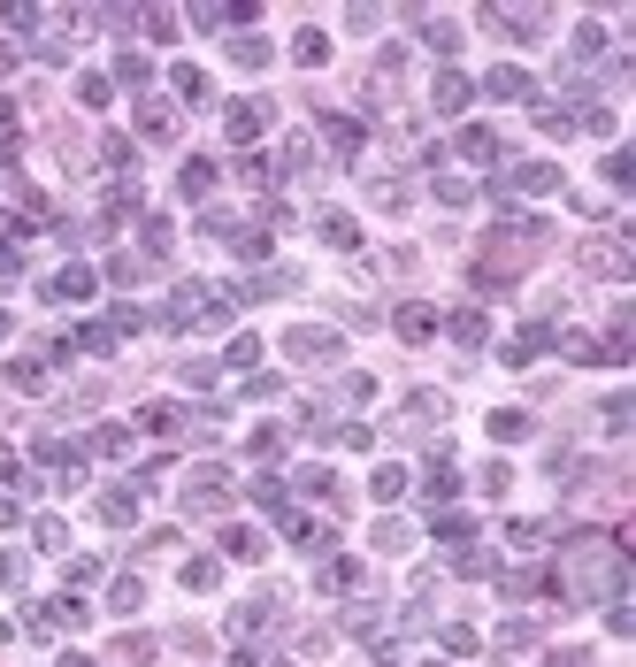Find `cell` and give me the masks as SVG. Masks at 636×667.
Masks as SVG:
<instances>
[{"mask_svg": "<svg viewBox=\"0 0 636 667\" xmlns=\"http://www.w3.org/2000/svg\"><path fill=\"white\" fill-rule=\"evenodd\" d=\"M559 591H575V598H606V606H614V598L629 591L621 545H606V537H575V545H567V568H559Z\"/></svg>", "mask_w": 636, "mask_h": 667, "instance_id": "obj_1", "label": "cell"}, {"mask_svg": "<svg viewBox=\"0 0 636 667\" xmlns=\"http://www.w3.org/2000/svg\"><path fill=\"white\" fill-rule=\"evenodd\" d=\"M231 506V491H223V468H200L192 483H184V515H223Z\"/></svg>", "mask_w": 636, "mask_h": 667, "instance_id": "obj_2", "label": "cell"}, {"mask_svg": "<svg viewBox=\"0 0 636 667\" xmlns=\"http://www.w3.org/2000/svg\"><path fill=\"white\" fill-rule=\"evenodd\" d=\"M583 268H591V276H629V246H621V238H591V246H583Z\"/></svg>", "mask_w": 636, "mask_h": 667, "instance_id": "obj_3", "label": "cell"}, {"mask_svg": "<svg viewBox=\"0 0 636 667\" xmlns=\"http://www.w3.org/2000/svg\"><path fill=\"white\" fill-rule=\"evenodd\" d=\"M483 23H491V31H506V38H537V31H544V8H491Z\"/></svg>", "mask_w": 636, "mask_h": 667, "instance_id": "obj_4", "label": "cell"}, {"mask_svg": "<svg viewBox=\"0 0 636 667\" xmlns=\"http://www.w3.org/2000/svg\"><path fill=\"white\" fill-rule=\"evenodd\" d=\"M284 353L291 361H338V338H330V330H291Z\"/></svg>", "mask_w": 636, "mask_h": 667, "instance_id": "obj_5", "label": "cell"}, {"mask_svg": "<svg viewBox=\"0 0 636 667\" xmlns=\"http://www.w3.org/2000/svg\"><path fill=\"white\" fill-rule=\"evenodd\" d=\"M261 123H269V100H238V108H231V138H238V146L261 138Z\"/></svg>", "mask_w": 636, "mask_h": 667, "instance_id": "obj_6", "label": "cell"}, {"mask_svg": "<svg viewBox=\"0 0 636 667\" xmlns=\"http://www.w3.org/2000/svg\"><path fill=\"white\" fill-rule=\"evenodd\" d=\"M444 422V391H414L406 399V430H437Z\"/></svg>", "mask_w": 636, "mask_h": 667, "instance_id": "obj_7", "label": "cell"}, {"mask_svg": "<svg viewBox=\"0 0 636 667\" xmlns=\"http://www.w3.org/2000/svg\"><path fill=\"white\" fill-rule=\"evenodd\" d=\"M176 192H184V200H208V192H215V161H200V153H192L184 177H176Z\"/></svg>", "mask_w": 636, "mask_h": 667, "instance_id": "obj_8", "label": "cell"}, {"mask_svg": "<svg viewBox=\"0 0 636 667\" xmlns=\"http://www.w3.org/2000/svg\"><path fill=\"white\" fill-rule=\"evenodd\" d=\"M138 131H146V138H169V131H176L169 100H146V108H138Z\"/></svg>", "mask_w": 636, "mask_h": 667, "instance_id": "obj_9", "label": "cell"}, {"mask_svg": "<svg viewBox=\"0 0 636 667\" xmlns=\"http://www.w3.org/2000/svg\"><path fill=\"white\" fill-rule=\"evenodd\" d=\"M54 300H93V268H61V276H54Z\"/></svg>", "mask_w": 636, "mask_h": 667, "instance_id": "obj_10", "label": "cell"}, {"mask_svg": "<svg viewBox=\"0 0 636 667\" xmlns=\"http://www.w3.org/2000/svg\"><path fill=\"white\" fill-rule=\"evenodd\" d=\"M437 108H444V115L468 108V77H461V70H444V77H437Z\"/></svg>", "mask_w": 636, "mask_h": 667, "instance_id": "obj_11", "label": "cell"}, {"mask_svg": "<svg viewBox=\"0 0 636 667\" xmlns=\"http://www.w3.org/2000/svg\"><path fill=\"white\" fill-rule=\"evenodd\" d=\"M108 606H116V613H138V606H146V583H138V575H123L116 591H108Z\"/></svg>", "mask_w": 636, "mask_h": 667, "instance_id": "obj_12", "label": "cell"}, {"mask_svg": "<svg viewBox=\"0 0 636 667\" xmlns=\"http://www.w3.org/2000/svg\"><path fill=\"white\" fill-rule=\"evenodd\" d=\"M429 330H437L429 307H399V338H429Z\"/></svg>", "mask_w": 636, "mask_h": 667, "instance_id": "obj_13", "label": "cell"}, {"mask_svg": "<svg viewBox=\"0 0 636 667\" xmlns=\"http://www.w3.org/2000/svg\"><path fill=\"white\" fill-rule=\"evenodd\" d=\"M521 93H529V77H521V70H491V100H521Z\"/></svg>", "mask_w": 636, "mask_h": 667, "instance_id": "obj_14", "label": "cell"}, {"mask_svg": "<svg viewBox=\"0 0 636 667\" xmlns=\"http://www.w3.org/2000/svg\"><path fill=\"white\" fill-rule=\"evenodd\" d=\"M461 153H476V161H491V153H499V131H483V123H476V131H461Z\"/></svg>", "mask_w": 636, "mask_h": 667, "instance_id": "obj_15", "label": "cell"}, {"mask_svg": "<svg viewBox=\"0 0 636 667\" xmlns=\"http://www.w3.org/2000/svg\"><path fill=\"white\" fill-rule=\"evenodd\" d=\"M322 238H330V246H361V230H353V215H322Z\"/></svg>", "mask_w": 636, "mask_h": 667, "instance_id": "obj_16", "label": "cell"}, {"mask_svg": "<svg viewBox=\"0 0 636 667\" xmlns=\"http://www.w3.org/2000/svg\"><path fill=\"white\" fill-rule=\"evenodd\" d=\"M491 438H529V415H521V407H506V415H491Z\"/></svg>", "mask_w": 636, "mask_h": 667, "instance_id": "obj_17", "label": "cell"}, {"mask_svg": "<svg viewBox=\"0 0 636 667\" xmlns=\"http://www.w3.org/2000/svg\"><path fill=\"white\" fill-rule=\"evenodd\" d=\"M353 583H361V568H353V560H330V568H322V591H353Z\"/></svg>", "mask_w": 636, "mask_h": 667, "instance_id": "obj_18", "label": "cell"}, {"mask_svg": "<svg viewBox=\"0 0 636 667\" xmlns=\"http://www.w3.org/2000/svg\"><path fill=\"white\" fill-rule=\"evenodd\" d=\"M100 515H108V522H131L138 515V491H108V498H100Z\"/></svg>", "mask_w": 636, "mask_h": 667, "instance_id": "obj_19", "label": "cell"}, {"mask_svg": "<svg viewBox=\"0 0 636 667\" xmlns=\"http://www.w3.org/2000/svg\"><path fill=\"white\" fill-rule=\"evenodd\" d=\"M453 338H461V345H483V315H476V307H461V315H453Z\"/></svg>", "mask_w": 636, "mask_h": 667, "instance_id": "obj_20", "label": "cell"}, {"mask_svg": "<svg viewBox=\"0 0 636 667\" xmlns=\"http://www.w3.org/2000/svg\"><path fill=\"white\" fill-rule=\"evenodd\" d=\"M231 62H238V70H261V62H269V46H261V38H238Z\"/></svg>", "mask_w": 636, "mask_h": 667, "instance_id": "obj_21", "label": "cell"}, {"mask_svg": "<svg viewBox=\"0 0 636 667\" xmlns=\"http://www.w3.org/2000/svg\"><path fill=\"white\" fill-rule=\"evenodd\" d=\"M116 660H123V667H138V660H154V637H123V645H116Z\"/></svg>", "mask_w": 636, "mask_h": 667, "instance_id": "obj_22", "label": "cell"}, {"mask_svg": "<svg viewBox=\"0 0 636 667\" xmlns=\"http://www.w3.org/2000/svg\"><path fill=\"white\" fill-rule=\"evenodd\" d=\"M184 583H192V591H215V583H223V568H215V560H192V568H184Z\"/></svg>", "mask_w": 636, "mask_h": 667, "instance_id": "obj_23", "label": "cell"}, {"mask_svg": "<svg viewBox=\"0 0 636 667\" xmlns=\"http://www.w3.org/2000/svg\"><path fill=\"white\" fill-rule=\"evenodd\" d=\"M376 553H406V530H399V522H376Z\"/></svg>", "mask_w": 636, "mask_h": 667, "instance_id": "obj_24", "label": "cell"}, {"mask_svg": "<svg viewBox=\"0 0 636 667\" xmlns=\"http://www.w3.org/2000/svg\"><path fill=\"white\" fill-rule=\"evenodd\" d=\"M291 54H299V62H307V70H314V62H330V46H322V31H307V38H299V46H291Z\"/></svg>", "mask_w": 636, "mask_h": 667, "instance_id": "obj_25", "label": "cell"}, {"mask_svg": "<svg viewBox=\"0 0 636 667\" xmlns=\"http://www.w3.org/2000/svg\"><path fill=\"white\" fill-rule=\"evenodd\" d=\"M552 667H591V652H583V645L575 652H552Z\"/></svg>", "mask_w": 636, "mask_h": 667, "instance_id": "obj_26", "label": "cell"}, {"mask_svg": "<svg viewBox=\"0 0 636 667\" xmlns=\"http://www.w3.org/2000/svg\"><path fill=\"white\" fill-rule=\"evenodd\" d=\"M16 62H23V54H16V46H0V77H8V70H16Z\"/></svg>", "mask_w": 636, "mask_h": 667, "instance_id": "obj_27", "label": "cell"}, {"mask_svg": "<svg viewBox=\"0 0 636 667\" xmlns=\"http://www.w3.org/2000/svg\"><path fill=\"white\" fill-rule=\"evenodd\" d=\"M0 476H16V453H8V445H0Z\"/></svg>", "mask_w": 636, "mask_h": 667, "instance_id": "obj_28", "label": "cell"}, {"mask_svg": "<svg viewBox=\"0 0 636 667\" xmlns=\"http://www.w3.org/2000/svg\"><path fill=\"white\" fill-rule=\"evenodd\" d=\"M0 338H8V315H0Z\"/></svg>", "mask_w": 636, "mask_h": 667, "instance_id": "obj_29", "label": "cell"}]
</instances>
